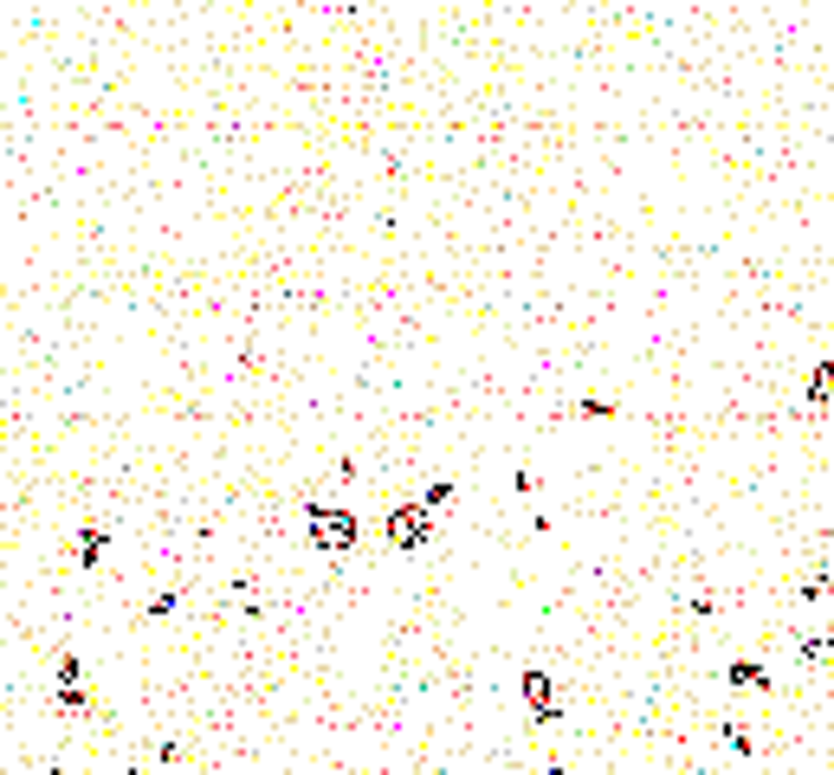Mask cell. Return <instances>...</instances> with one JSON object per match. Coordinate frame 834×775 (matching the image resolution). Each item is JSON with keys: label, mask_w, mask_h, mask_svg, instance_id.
<instances>
[{"label": "cell", "mask_w": 834, "mask_h": 775, "mask_svg": "<svg viewBox=\"0 0 834 775\" xmlns=\"http://www.w3.org/2000/svg\"><path fill=\"white\" fill-rule=\"evenodd\" d=\"M304 537H311V550H324V555H349L363 543V517L349 511V504L311 498V504H304Z\"/></svg>", "instance_id": "obj_1"}, {"label": "cell", "mask_w": 834, "mask_h": 775, "mask_svg": "<svg viewBox=\"0 0 834 775\" xmlns=\"http://www.w3.org/2000/svg\"><path fill=\"white\" fill-rule=\"evenodd\" d=\"M382 543L388 550H427L434 543V511H420V498H401V504H388V517H382Z\"/></svg>", "instance_id": "obj_2"}, {"label": "cell", "mask_w": 834, "mask_h": 775, "mask_svg": "<svg viewBox=\"0 0 834 775\" xmlns=\"http://www.w3.org/2000/svg\"><path fill=\"white\" fill-rule=\"evenodd\" d=\"M518 692H525V704H531L537 731H550V724L563 717V692H557V679H550L543 665H525V672H518Z\"/></svg>", "instance_id": "obj_3"}, {"label": "cell", "mask_w": 834, "mask_h": 775, "mask_svg": "<svg viewBox=\"0 0 834 775\" xmlns=\"http://www.w3.org/2000/svg\"><path fill=\"white\" fill-rule=\"evenodd\" d=\"M104 550H111V523L104 517H91V523H78V537H72V555L84 562V575L104 562Z\"/></svg>", "instance_id": "obj_4"}, {"label": "cell", "mask_w": 834, "mask_h": 775, "mask_svg": "<svg viewBox=\"0 0 834 775\" xmlns=\"http://www.w3.org/2000/svg\"><path fill=\"white\" fill-rule=\"evenodd\" d=\"M802 401H808V414H834V356H822V363L808 369V381H802Z\"/></svg>", "instance_id": "obj_5"}, {"label": "cell", "mask_w": 834, "mask_h": 775, "mask_svg": "<svg viewBox=\"0 0 834 775\" xmlns=\"http://www.w3.org/2000/svg\"><path fill=\"white\" fill-rule=\"evenodd\" d=\"M724 685L731 692H770L776 679L763 672V660H724Z\"/></svg>", "instance_id": "obj_6"}, {"label": "cell", "mask_w": 834, "mask_h": 775, "mask_svg": "<svg viewBox=\"0 0 834 775\" xmlns=\"http://www.w3.org/2000/svg\"><path fill=\"white\" fill-rule=\"evenodd\" d=\"M454 491H459L454 479H427V491H420V511H434V517H440L447 504H454Z\"/></svg>", "instance_id": "obj_7"}, {"label": "cell", "mask_w": 834, "mask_h": 775, "mask_svg": "<svg viewBox=\"0 0 834 775\" xmlns=\"http://www.w3.org/2000/svg\"><path fill=\"white\" fill-rule=\"evenodd\" d=\"M59 711H65V717H78V711H91V685H59Z\"/></svg>", "instance_id": "obj_8"}, {"label": "cell", "mask_w": 834, "mask_h": 775, "mask_svg": "<svg viewBox=\"0 0 834 775\" xmlns=\"http://www.w3.org/2000/svg\"><path fill=\"white\" fill-rule=\"evenodd\" d=\"M724 749H731V756H757V743H751V724H724Z\"/></svg>", "instance_id": "obj_9"}, {"label": "cell", "mask_w": 834, "mask_h": 775, "mask_svg": "<svg viewBox=\"0 0 834 775\" xmlns=\"http://www.w3.org/2000/svg\"><path fill=\"white\" fill-rule=\"evenodd\" d=\"M59 685H84V660H78L72 646L59 653Z\"/></svg>", "instance_id": "obj_10"}, {"label": "cell", "mask_w": 834, "mask_h": 775, "mask_svg": "<svg viewBox=\"0 0 834 775\" xmlns=\"http://www.w3.org/2000/svg\"><path fill=\"white\" fill-rule=\"evenodd\" d=\"M175 608H182V589H162L150 608H143V614H150V621H162V614H175Z\"/></svg>", "instance_id": "obj_11"}, {"label": "cell", "mask_w": 834, "mask_h": 775, "mask_svg": "<svg viewBox=\"0 0 834 775\" xmlns=\"http://www.w3.org/2000/svg\"><path fill=\"white\" fill-rule=\"evenodd\" d=\"M576 407H582L589 420H608V414H614V401H608V395H582V401H576Z\"/></svg>", "instance_id": "obj_12"}, {"label": "cell", "mask_w": 834, "mask_h": 775, "mask_svg": "<svg viewBox=\"0 0 834 775\" xmlns=\"http://www.w3.org/2000/svg\"><path fill=\"white\" fill-rule=\"evenodd\" d=\"M692 614H705V621H712V614H719V594L699 589V594H692Z\"/></svg>", "instance_id": "obj_13"}, {"label": "cell", "mask_w": 834, "mask_h": 775, "mask_svg": "<svg viewBox=\"0 0 834 775\" xmlns=\"http://www.w3.org/2000/svg\"><path fill=\"white\" fill-rule=\"evenodd\" d=\"M39 775H65V769H59V763H45V769H39Z\"/></svg>", "instance_id": "obj_14"}]
</instances>
